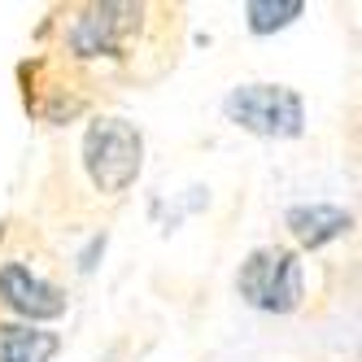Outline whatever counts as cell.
I'll return each instance as SVG.
<instances>
[{"mask_svg": "<svg viewBox=\"0 0 362 362\" xmlns=\"http://www.w3.org/2000/svg\"><path fill=\"white\" fill-rule=\"evenodd\" d=\"M223 114L227 122L245 127L253 136H267V140H288L301 136L305 127V105L293 88H279V83H245V88H231L223 100Z\"/></svg>", "mask_w": 362, "mask_h": 362, "instance_id": "3", "label": "cell"}, {"mask_svg": "<svg viewBox=\"0 0 362 362\" xmlns=\"http://www.w3.org/2000/svg\"><path fill=\"white\" fill-rule=\"evenodd\" d=\"M62 349L57 332L31 323H0V362H48Z\"/></svg>", "mask_w": 362, "mask_h": 362, "instance_id": "7", "label": "cell"}, {"mask_svg": "<svg viewBox=\"0 0 362 362\" xmlns=\"http://www.w3.org/2000/svg\"><path fill=\"white\" fill-rule=\"evenodd\" d=\"M83 166L100 192H127L144 166V140L127 118H96L83 136Z\"/></svg>", "mask_w": 362, "mask_h": 362, "instance_id": "1", "label": "cell"}, {"mask_svg": "<svg viewBox=\"0 0 362 362\" xmlns=\"http://www.w3.org/2000/svg\"><path fill=\"white\" fill-rule=\"evenodd\" d=\"M305 13L301 0H249L245 5V18H249V31L253 35H271L279 27H288Z\"/></svg>", "mask_w": 362, "mask_h": 362, "instance_id": "8", "label": "cell"}, {"mask_svg": "<svg viewBox=\"0 0 362 362\" xmlns=\"http://www.w3.org/2000/svg\"><path fill=\"white\" fill-rule=\"evenodd\" d=\"M284 223H288V231H293L297 245H305V249H323L327 240L345 236L354 218H349V210H341V205H323V201H315V205H293V210L284 214Z\"/></svg>", "mask_w": 362, "mask_h": 362, "instance_id": "6", "label": "cell"}, {"mask_svg": "<svg viewBox=\"0 0 362 362\" xmlns=\"http://www.w3.org/2000/svg\"><path fill=\"white\" fill-rule=\"evenodd\" d=\"M136 27L132 5H88L70 27V48L79 57H110L118 53L122 35Z\"/></svg>", "mask_w": 362, "mask_h": 362, "instance_id": "4", "label": "cell"}, {"mask_svg": "<svg viewBox=\"0 0 362 362\" xmlns=\"http://www.w3.org/2000/svg\"><path fill=\"white\" fill-rule=\"evenodd\" d=\"M0 301H5L9 310H18V315H27V319H57V315H66L62 288H53L48 279L31 275L22 262L0 267Z\"/></svg>", "mask_w": 362, "mask_h": 362, "instance_id": "5", "label": "cell"}, {"mask_svg": "<svg viewBox=\"0 0 362 362\" xmlns=\"http://www.w3.org/2000/svg\"><path fill=\"white\" fill-rule=\"evenodd\" d=\"M236 288H240V297L253 310H267V315H288V310L301 305L305 271H301V262H297L293 249L267 245V249H253L245 257V267L236 275Z\"/></svg>", "mask_w": 362, "mask_h": 362, "instance_id": "2", "label": "cell"}]
</instances>
